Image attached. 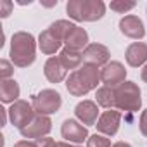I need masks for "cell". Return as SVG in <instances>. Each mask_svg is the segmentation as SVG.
<instances>
[{
  "label": "cell",
  "instance_id": "1",
  "mask_svg": "<svg viewBox=\"0 0 147 147\" xmlns=\"http://www.w3.org/2000/svg\"><path fill=\"white\" fill-rule=\"evenodd\" d=\"M99 82H100V71L95 66L83 64L67 76L66 88L73 97H83L90 90H95Z\"/></svg>",
  "mask_w": 147,
  "mask_h": 147
},
{
  "label": "cell",
  "instance_id": "2",
  "mask_svg": "<svg viewBox=\"0 0 147 147\" xmlns=\"http://www.w3.org/2000/svg\"><path fill=\"white\" fill-rule=\"evenodd\" d=\"M11 59L18 67H28L36 59V42L28 31H18L11 38Z\"/></svg>",
  "mask_w": 147,
  "mask_h": 147
},
{
  "label": "cell",
  "instance_id": "3",
  "mask_svg": "<svg viewBox=\"0 0 147 147\" xmlns=\"http://www.w3.org/2000/svg\"><path fill=\"white\" fill-rule=\"evenodd\" d=\"M66 12L75 21H99L106 14V5L102 0H69Z\"/></svg>",
  "mask_w": 147,
  "mask_h": 147
},
{
  "label": "cell",
  "instance_id": "4",
  "mask_svg": "<svg viewBox=\"0 0 147 147\" xmlns=\"http://www.w3.org/2000/svg\"><path fill=\"white\" fill-rule=\"evenodd\" d=\"M142 106V95L140 88L133 82H125L119 87H116V107L121 111L135 113Z\"/></svg>",
  "mask_w": 147,
  "mask_h": 147
},
{
  "label": "cell",
  "instance_id": "5",
  "mask_svg": "<svg viewBox=\"0 0 147 147\" xmlns=\"http://www.w3.org/2000/svg\"><path fill=\"white\" fill-rule=\"evenodd\" d=\"M61 106H62V97L57 90L52 88H45L33 97V109L36 114L49 116L52 113H57Z\"/></svg>",
  "mask_w": 147,
  "mask_h": 147
},
{
  "label": "cell",
  "instance_id": "6",
  "mask_svg": "<svg viewBox=\"0 0 147 147\" xmlns=\"http://www.w3.org/2000/svg\"><path fill=\"white\" fill-rule=\"evenodd\" d=\"M35 109H33V104H30L28 100H16L11 107H9V118H11V123L16 126V128H24L33 118H35Z\"/></svg>",
  "mask_w": 147,
  "mask_h": 147
},
{
  "label": "cell",
  "instance_id": "7",
  "mask_svg": "<svg viewBox=\"0 0 147 147\" xmlns=\"http://www.w3.org/2000/svg\"><path fill=\"white\" fill-rule=\"evenodd\" d=\"M50 130H52L50 118L49 116H43V114H35V118L24 128H21L19 131H21V135L24 138H35V140H38V138L47 137L50 133Z\"/></svg>",
  "mask_w": 147,
  "mask_h": 147
},
{
  "label": "cell",
  "instance_id": "8",
  "mask_svg": "<svg viewBox=\"0 0 147 147\" xmlns=\"http://www.w3.org/2000/svg\"><path fill=\"white\" fill-rule=\"evenodd\" d=\"M125 76H126V69L119 61H109L102 69H100V82L106 83V87H119L121 83H125Z\"/></svg>",
  "mask_w": 147,
  "mask_h": 147
},
{
  "label": "cell",
  "instance_id": "9",
  "mask_svg": "<svg viewBox=\"0 0 147 147\" xmlns=\"http://www.w3.org/2000/svg\"><path fill=\"white\" fill-rule=\"evenodd\" d=\"M109 49L102 43H88L85 49H83V61L85 64H90V66H106L109 62Z\"/></svg>",
  "mask_w": 147,
  "mask_h": 147
},
{
  "label": "cell",
  "instance_id": "10",
  "mask_svg": "<svg viewBox=\"0 0 147 147\" xmlns=\"http://www.w3.org/2000/svg\"><path fill=\"white\" fill-rule=\"evenodd\" d=\"M119 123H121V113L119 111H114V109H109V111H104L99 116L95 126H97V130L100 133H104L107 137H113V135L118 133Z\"/></svg>",
  "mask_w": 147,
  "mask_h": 147
},
{
  "label": "cell",
  "instance_id": "11",
  "mask_svg": "<svg viewBox=\"0 0 147 147\" xmlns=\"http://www.w3.org/2000/svg\"><path fill=\"white\" fill-rule=\"evenodd\" d=\"M61 133H62V138H66L67 142H75V144H82L83 140L88 138L87 126H83L76 119H66L62 123Z\"/></svg>",
  "mask_w": 147,
  "mask_h": 147
},
{
  "label": "cell",
  "instance_id": "12",
  "mask_svg": "<svg viewBox=\"0 0 147 147\" xmlns=\"http://www.w3.org/2000/svg\"><path fill=\"white\" fill-rule=\"evenodd\" d=\"M119 31L131 38V40H140L145 36V28H144V23L140 21V18L137 16H125L119 19Z\"/></svg>",
  "mask_w": 147,
  "mask_h": 147
},
{
  "label": "cell",
  "instance_id": "13",
  "mask_svg": "<svg viewBox=\"0 0 147 147\" xmlns=\"http://www.w3.org/2000/svg\"><path fill=\"white\" fill-rule=\"evenodd\" d=\"M75 114L83 125H95L97 123V116H99V107L92 100H82L75 107Z\"/></svg>",
  "mask_w": 147,
  "mask_h": 147
},
{
  "label": "cell",
  "instance_id": "14",
  "mask_svg": "<svg viewBox=\"0 0 147 147\" xmlns=\"http://www.w3.org/2000/svg\"><path fill=\"white\" fill-rule=\"evenodd\" d=\"M126 62L131 67H138L144 62H147V43L144 42H133L131 45H128L126 49Z\"/></svg>",
  "mask_w": 147,
  "mask_h": 147
},
{
  "label": "cell",
  "instance_id": "15",
  "mask_svg": "<svg viewBox=\"0 0 147 147\" xmlns=\"http://www.w3.org/2000/svg\"><path fill=\"white\" fill-rule=\"evenodd\" d=\"M66 67L62 66V62L59 61V57H50L45 66H43V73H45V78L50 83H59L66 78Z\"/></svg>",
  "mask_w": 147,
  "mask_h": 147
},
{
  "label": "cell",
  "instance_id": "16",
  "mask_svg": "<svg viewBox=\"0 0 147 147\" xmlns=\"http://www.w3.org/2000/svg\"><path fill=\"white\" fill-rule=\"evenodd\" d=\"M61 43H62V42H61L50 30L42 31L40 36H38V47H40V50H42L43 54H47V55L55 54V52L61 49Z\"/></svg>",
  "mask_w": 147,
  "mask_h": 147
},
{
  "label": "cell",
  "instance_id": "17",
  "mask_svg": "<svg viewBox=\"0 0 147 147\" xmlns=\"http://www.w3.org/2000/svg\"><path fill=\"white\" fill-rule=\"evenodd\" d=\"M59 61L62 62V66L66 69H78L80 64L83 62V52L80 50H75V49H69V47H64L59 54Z\"/></svg>",
  "mask_w": 147,
  "mask_h": 147
},
{
  "label": "cell",
  "instance_id": "18",
  "mask_svg": "<svg viewBox=\"0 0 147 147\" xmlns=\"http://www.w3.org/2000/svg\"><path fill=\"white\" fill-rule=\"evenodd\" d=\"M19 85H18V82L16 80H2L0 82V100L2 102H5V104H9V102H16V100H19L18 97H19Z\"/></svg>",
  "mask_w": 147,
  "mask_h": 147
},
{
  "label": "cell",
  "instance_id": "19",
  "mask_svg": "<svg viewBox=\"0 0 147 147\" xmlns=\"http://www.w3.org/2000/svg\"><path fill=\"white\" fill-rule=\"evenodd\" d=\"M66 47H69V49H75V50H82L83 47H87L88 45V33H87V30L85 28H80V26H76L75 30L71 31V35L66 38Z\"/></svg>",
  "mask_w": 147,
  "mask_h": 147
},
{
  "label": "cell",
  "instance_id": "20",
  "mask_svg": "<svg viewBox=\"0 0 147 147\" xmlns=\"http://www.w3.org/2000/svg\"><path fill=\"white\" fill-rule=\"evenodd\" d=\"M95 99H97L99 106H102L106 109H113V107H116V88L100 87L95 94Z\"/></svg>",
  "mask_w": 147,
  "mask_h": 147
},
{
  "label": "cell",
  "instance_id": "21",
  "mask_svg": "<svg viewBox=\"0 0 147 147\" xmlns=\"http://www.w3.org/2000/svg\"><path fill=\"white\" fill-rule=\"evenodd\" d=\"M76 28V24H73V23H69V21H66V19H61V21H55V23H52L50 26H49V30L61 40V42H66V38L71 35V31Z\"/></svg>",
  "mask_w": 147,
  "mask_h": 147
},
{
  "label": "cell",
  "instance_id": "22",
  "mask_svg": "<svg viewBox=\"0 0 147 147\" xmlns=\"http://www.w3.org/2000/svg\"><path fill=\"white\" fill-rule=\"evenodd\" d=\"M87 147H113V145H111V140H109L107 137L95 133V135L88 137V140H87Z\"/></svg>",
  "mask_w": 147,
  "mask_h": 147
},
{
  "label": "cell",
  "instance_id": "23",
  "mask_svg": "<svg viewBox=\"0 0 147 147\" xmlns=\"http://www.w3.org/2000/svg\"><path fill=\"white\" fill-rule=\"evenodd\" d=\"M12 73H14V66L7 59L0 61V78H2V80H11Z\"/></svg>",
  "mask_w": 147,
  "mask_h": 147
},
{
  "label": "cell",
  "instance_id": "24",
  "mask_svg": "<svg viewBox=\"0 0 147 147\" xmlns=\"http://www.w3.org/2000/svg\"><path fill=\"white\" fill-rule=\"evenodd\" d=\"M109 7H111V11H116V12H128V11H131L133 7H135V2H111L109 4Z\"/></svg>",
  "mask_w": 147,
  "mask_h": 147
},
{
  "label": "cell",
  "instance_id": "25",
  "mask_svg": "<svg viewBox=\"0 0 147 147\" xmlns=\"http://www.w3.org/2000/svg\"><path fill=\"white\" fill-rule=\"evenodd\" d=\"M35 142H36L38 147H59V144H55V140L50 138V137H43V138H38Z\"/></svg>",
  "mask_w": 147,
  "mask_h": 147
},
{
  "label": "cell",
  "instance_id": "26",
  "mask_svg": "<svg viewBox=\"0 0 147 147\" xmlns=\"http://www.w3.org/2000/svg\"><path fill=\"white\" fill-rule=\"evenodd\" d=\"M0 16L2 18H7L9 14H11V11H12V2H9V0H2L0 2Z\"/></svg>",
  "mask_w": 147,
  "mask_h": 147
},
{
  "label": "cell",
  "instance_id": "27",
  "mask_svg": "<svg viewBox=\"0 0 147 147\" xmlns=\"http://www.w3.org/2000/svg\"><path fill=\"white\" fill-rule=\"evenodd\" d=\"M138 126H140V131H142V135H145V137H147V109H145V111L142 113Z\"/></svg>",
  "mask_w": 147,
  "mask_h": 147
},
{
  "label": "cell",
  "instance_id": "28",
  "mask_svg": "<svg viewBox=\"0 0 147 147\" xmlns=\"http://www.w3.org/2000/svg\"><path fill=\"white\" fill-rule=\"evenodd\" d=\"M14 147H38V145H36L35 140H33V142H31V140H19V142L14 144Z\"/></svg>",
  "mask_w": 147,
  "mask_h": 147
},
{
  "label": "cell",
  "instance_id": "29",
  "mask_svg": "<svg viewBox=\"0 0 147 147\" xmlns=\"http://www.w3.org/2000/svg\"><path fill=\"white\" fill-rule=\"evenodd\" d=\"M140 76H142V80H144V82L147 83V64H145V66L142 67V73H140Z\"/></svg>",
  "mask_w": 147,
  "mask_h": 147
},
{
  "label": "cell",
  "instance_id": "30",
  "mask_svg": "<svg viewBox=\"0 0 147 147\" xmlns=\"http://www.w3.org/2000/svg\"><path fill=\"white\" fill-rule=\"evenodd\" d=\"M113 147H131V145H130L128 142H116Z\"/></svg>",
  "mask_w": 147,
  "mask_h": 147
},
{
  "label": "cell",
  "instance_id": "31",
  "mask_svg": "<svg viewBox=\"0 0 147 147\" xmlns=\"http://www.w3.org/2000/svg\"><path fill=\"white\" fill-rule=\"evenodd\" d=\"M59 147H78V145H71L67 142H59Z\"/></svg>",
  "mask_w": 147,
  "mask_h": 147
}]
</instances>
